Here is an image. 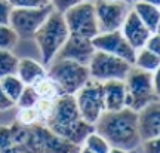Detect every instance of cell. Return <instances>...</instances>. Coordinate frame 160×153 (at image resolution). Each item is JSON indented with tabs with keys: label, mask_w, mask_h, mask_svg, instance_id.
<instances>
[{
	"label": "cell",
	"mask_w": 160,
	"mask_h": 153,
	"mask_svg": "<svg viewBox=\"0 0 160 153\" xmlns=\"http://www.w3.org/2000/svg\"><path fill=\"white\" fill-rule=\"evenodd\" d=\"M15 152L19 153H79L80 146L57 135L45 124L25 126L17 120L11 125Z\"/></svg>",
	"instance_id": "obj_1"
},
{
	"label": "cell",
	"mask_w": 160,
	"mask_h": 153,
	"mask_svg": "<svg viewBox=\"0 0 160 153\" xmlns=\"http://www.w3.org/2000/svg\"><path fill=\"white\" fill-rule=\"evenodd\" d=\"M95 129L107 138L111 147L137 150L142 143L138 128V112L129 107L117 112H104L95 124Z\"/></svg>",
	"instance_id": "obj_2"
},
{
	"label": "cell",
	"mask_w": 160,
	"mask_h": 153,
	"mask_svg": "<svg viewBox=\"0 0 160 153\" xmlns=\"http://www.w3.org/2000/svg\"><path fill=\"white\" fill-rule=\"evenodd\" d=\"M45 125L57 135L62 137L80 147L86 137L92 131H95V125L82 119L74 95L67 94L59 97L55 101V112Z\"/></svg>",
	"instance_id": "obj_3"
},
{
	"label": "cell",
	"mask_w": 160,
	"mask_h": 153,
	"mask_svg": "<svg viewBox=\"0 0 160 153\" xmlns=\"http://www.w3.org/2000/svg\"><path fill=\"white\" fill-rule=\"evenodd\" d=\"M70 37L68 27L65 24L64 15L61 12L52 11L46 21L42 24V27L37 30L34 34V42L39 48L40 57H42V64L49 66L62 45Z\"/></svg>",
	"instance_id": "obj_4"
},
{
	"label": "cell",
	"mask_w": 160,
	"mask_h": 153,
	"mask_svg": "<svg viewBox=\"0 0 160 153\" xmlns=\"http://www.w3.org/2000/svg\"><path fill=\"white\" fill-rule=\"evenodd\" d=\"M48 76L55 80L67 95H74L91 79L88 66L64 58H55L49 64Z\"/></svg>",
	"instance_id": "obj_5"
},
{
	"label": "cell",
	"mask_w": 160,
	"mask_h": 153,
	"mask_svg": "<svg viewBox=\"0 0 160 153\" xmlns=\"http://www.w3.org/2000/svg\"><path fill=\"white\" fill-rule=\"evenodd\" d=\"M125 82L126 89H128L126 107L132 108L135 112H139L144 107H147L148 104L160 100V97L156 94L154 88H153L151 73H148V71L132 67Z\"/></svg>",
	"instance_id": "obj_6"
},
{
	"label": "cell",
	"mask_w": 160,
	"mask_h": 153,
	"mask_svg": "<svg viewBox=\"0 0 160 153\" xmlns=\"http://www.w3.org/2000/svg\"><path fill=\"white\" fill-rule=\"evenodd\" d=\"M88 67L91 79L107 82V80H125L133 64L107 52L95 51Z\"/></svg>",
	"instance_id": "obj_7"
},
{
	"label": "cell",
	"mask_w": 160,
	"mask_h": 153,
	"mask_svg": "<svg viewBox=\"0 0 160 153\" xmlns=\"http://www.w3.org/2000/svg\"><path fill=\"white\" fill-rule=\"evenodd\" d=\"M70 34L82 37H95L99 33L93 0H82L62 13Z\"/></svg>",
	"instance_id": "obj_8"
},
{
	"label": "cell",
	"mask_w": 160,
	"mask_h": 153,
	"mask_svg": "<svg viewBox=\"0 0 160 153\" xmlns=\"http://www.w3.org/2000/svg\"><path fill=\"white\" fill-rule=\"evenodd\" d=\"M74 98L82 119H85L89 124L95 125L105 112L102 82H99V80L89 79L74 94Z\"/></svg>",
	"instance_id": "obj_9"
},
{
	"label": "cell",
	"mask_w": 160,
	"mask_h": 153,
	"mask_svg": "<svg viewBox=\"0 0 160 153\" xmlns=\"http://www.w3.org/2000/svg\"><path fill=\"white\" fill-rule=\"evenodd\" d=\"M52 11L51 5L45 8H12L9 25L19 39H33Z\"/></svg>",
	"instance_id": "obj_10"
},
{
	"label": "cell",
	"mask_w": 160,
	"mask_h": 153,
	"mask_svg": "<svg viewBox=\"0 0 160 153\" xmlns=\"http://www.w3.org/2000/svg\"><path fill=\"white\" fill-rule=\"evenodd\" d=\"M99 33L120 30L132 5L122 0H93Z\"/></svg>",
	"instance_id": "obj_11"
},
{
	"label": "cell",
	"mask_w": 160,
	"mask_h": 153,
	"mask_svg": "<svg viewBox=\"0 0 160 153\" xmlns=\"http://www.w3.org/2000/svg\"><path fill=\"white\" fill-rule=\"evenodd\" d=\"M92 43L97 51H102L116 57H120L133 64L137 49L126 40L120 30L116 31H107V33H98L95 37H92Z\"/></svg>",
	"instance_id": "obj_12"
},
{
	"label": "cell",
	"mask_w": 160,
	"mask_h": 153,
	"mask_svg": "<svg viewBox=\"0 0 160 153\" xmlns=\"http://www.w3.org/2000/svg\"><path fill=\"white\" fill-rule=\"evenodd\" d=\"M95 46L92 43V39L89 37H82L70 34L67 42L62 45L55 58H64V60H71V61L80 62L88 66L91 61L92 55L95 54Z\"/></svg>",
	"instance_id": "obj_13"
},
{
	"label": "cell",
	"mask_w": 160,
	"mask_h": 153,
	"mask_svg": "<svg viewBox=\"0 0 160 153\" xmlns=\"http://www.w3.org/2000/svg\"><path fill=\"white\" fill-rule=\"evenodd\" d=\"M138 128L142 141L160 137V100L138 112Z\"/></svg>",
	"instance_id": "obj_14"
},
{
	"label": "cell",
	"mask_w": 160,
	"mask_h": 153,
	"mask_svg": "<svg viewBox=\"0 0 160 153\" xmlns=\"http://www.w3.org/2000/svg\"><path fill=\"white\" fill-rule=\"evenodd\" d=\"M120 31L135 49L144 48L145 42L148 40L150 34H151L148 27L139 19V17L135 13L133 9H131L129 13L126 15L125 21H123L122 27H120Z\"/></svg>",
	"instance_id": "obj_15"
},
{
	"label": "cell",
	"mask_w": 160,
	"mask_h": 153,
	"mask_svg": "<svg viewBox=\"0 0 160 153\" xmlns=\"http://www.w3.org/2000/svg\"><path fill=\"white\" fill-rule=\"evenodd\" d=\"M104 106L105 112H117L126 107V82L125 80H107L102 82Z\"/></svg>",
	"instance_id": "obj_16"
},
{
	"label": "cell",
	"mask_w": 160,
	"mask_h": 153,
	"mask_svg": "<svg viewBox=\"0 0 160 153\" xmlns=\"http://www.w3.org/2000/svg\"><path fill=\"white\" fill-rule=\"evenodd\" d=\"M17 76L22 80L24 85H36L40 79L48 76V68L45 64L36 61L33 58H21L18 60Z\"/></svg>",
	"instance_id": "obj_17"
},
{
	"label": "cell",
	"mask_w": 160,
	"mask_h": 153,
	"mask_svg": "<svg viewBox=\"0 0 160 153\" xmlns=\"http://www.w3.org/2000/svg\"><path fill=\"white\" fill-rule=\"evenodd\" d=\"M132 9L135 11L139 19L142 21L148 30L151 33H154L156 29H157V25L160 23V8L159 6H154L148 3V2H145V0H138L135 2L133 5H132Z\"/></svg>",
	"instance_id": "obj_18"
},
{
	"label": "cell",
	"mask_w": 160,
	"mask_h": 153,
	"mask_svg": "<svg viewBox=\"0 0 160 153\" xmlns=\"http://www.w3.org/2000/svg\"><path fill=\"white\" fill-rule=\"evenodd\" d=\"M33 86H34L39 98H42V100H58L59 97L65 95L61 89V86L49 76H45L43 79H40Z\"/></svg>",
	"instance_id": "obj_19"
},
{
	"label": "cell",
	"mask_w": 160,
	"mask_h": 153,
	"mask_svg": "<svg viewBox=\"0 0 160 153\" xmlns=\"http://www.w3.org/2000/svg\"><path fill=\"white\" fill-rule=\"evenodd\" d=\"M160 66V57L148 51L147 48H139L137 49V55H135V61H133V67L141 68L144 71L153 73L156 68Z\"/></svg>",
	"instance_id": "obj_20"
},
{
	"label": "cell",
	"mask_w": 160,
	"mask_h": 153,
	"mask_svg": "<svg viewBox=\"0 0 160 153\" xmlns=\"http://www.w3.org/2000/svg\"><path fill=\"white\" fill-rule=\"evenodd\" d=\"M82 147L88 149V150H91V152H93V153H108L111 146H110V143L107 141V138H104V137L95 129L85 138Z\"/></svg>",
	"instance_id": "obj_21"
},
{
	"label": "cell",
	"mask_w": 160,
	"mask_h": 153,
	"mask_svg": "<svg viewBox=\"0 0 160 153\" xmlns=\"http://www.w3.org/2000/svg\"><path fill=\"white\" fill-rule=\"evenodd\" d=\"M0 85H2V88L5 89V92L8 94V97L11 98L12 101H17L19 94L22 92L24 86H25L22 83V80L19 79L17 74H8L5 77H2L0 79Z\"/></svg>",
	"instance_id": "obj_22"
},
{
	"label": "cell",
	"mask_w": 160,
	"mask_h": 153,
	"mask_svg": "<svg viewBox=\"0 0 160 153\" xmlns=\"http://www.w3.org/2000/svg\"><path fill=\"white\" fill-rule=\"evenodd\" d=\"M18 60L19 58H17V55H13L12 51L0 49V79L8 74H17Z\"/></svg>",
	"instance_id": "obj_23"
},
{
	"label": "cell",
	"mask_w": 160,
	"mask_h": 153,
	"mask_svg": "<svg viewBox=\"0 0 160 153\" xmlns=\"http://www.w3.org/2000/svg\"><path fill=\"white\" fill-rule=\"evenodd\" d=\"M18 40V34L9 24H0V49L12 51L17 46Z\"/></svg>",
	"instance_id": "obj_24"
},
{
	"label": "cell",
	"mask_w": 160,
	"mask_h": 153,
	"mask_svg": "<svg viewBox=\"0 0 160 153\" xmlns=\"http://www.w3.org/2000/svg\"><path fill=\"white\" fill-rule=\"evenodd\" d=\"M37 101H39V95H37V92H36L34 86L25 85L22 92L18 97V100L15 101V106H18V108L34 107Z\"/></svg>",
	"instance_id": "obj_25"
},
{
	"label": "cell",
	"mask_w": 160,
	"mask_h": 153,
	"mask_svg": "<svg viewBox=\"0 0 160 153\" xmlns=\"http://www.w3.org/2000/svg\"><path fill=\"white\" fill-rule=\"evenodd\" d=\"M55 101L57 100H42V98H39V101L36 103L34 108L39 114L40 124H46L52 118V114L55 112Z\"/></svg>",
	"instance_id": "obj_26"
},
{
	"label": "cell",
	"mask_w": 160,
	"mask_h": 153,
	"mask_svg": "<svg viewBox=\"0 0 160 153\" xmlns=\"http://www.w3.org/2000/svg\"><path fill=\"white\" fill-rule=\"evenodd\" d=\"M15 120H17L18 124L25 125V126H30V125H34V124H40L39 114H37V112H36L34 107L18 108L17 119Z\"/></svg>",
	"instance_id": "obj_27"
},
{
	"label": "cell",
	"mask_w": 160,
	"mask_h": 153,
	"mask_svg": "<svg viewBox=\"0 0 160 153\" xmlns=\"http://www.w3.org/2000/svg\"><path fill=\"white\" fill-rule=\"evenodd\" d=\"M15 152L11 126H0V153Z\"/></svg>",
	"instance_id": "obj_28"
},
{
	"label": "cell",
	"mask_w": 160,
	"mask_h": 153,
	"mask_svg": "<svg viewBox=\"0 0 160 153\" xmlns=\"http://www.w3.org/2000/svg\"><path fill=\"white\" fill-rule=\"evenodd\" d=\"M12 8H45L51 5L49 0H8Z\"/></svg>",
	"instance_id": "obj_29"
},
{
	"label": "cell",
	"mask_w": 160,
	"mask_h": 153,
	"mask_svg": "<svg viewBox=\"0 0 160 153\" xmlns=\"http://www.w3.org/2000/svg\"><path fill=\"white\" fill-rule=\"evenodd\" d=\"M82 0H49L51 6L53 8V11L57 12H61L64 13L65 11H68L71 6H74L76 3H79Z\"/></svg>",
	"instance_id": "obj_30"
},
{
	"label": "cell",
	"mask_w": 160,
	"mask_h": 153,
	"mask_svg": "<svg viewBox=\"0 0 160 153\" xmlns=\"http://www.w3.org/2000/svg\"><path fill=\"white\" fill-rule=\"evenodd\" d=\"M144 48H147L148 51H151L153 54H156V55L160 57V34L156 33V31L150 34V37H148V40L145 42Z\"/></svg>",
	"instance_id": "obj_31"
},
{
	"label": "cell",
	"mask_w": 160,
	"mask_h": 153,
	"mask_svg": "<svg viewBox=\"0 0 160 153\" xmlns=\"http://www.w3.org/2000/svg\"><path fill=\"white\" fill-rule=\"evenodd\" d=\"M141 144H142L144 153H160V137L145 140Z\"/></svg>",
	"instance_id": "obj_32"
},
{
	"label": "cell",
	"mask_w": 160,
	"mask_h": 153,
	"mask_svg": "<svg viewBox=\"0 0 160 153\" xmlns=\"http://www.w3.org/2000/svg\"><path fill=\"white\" fill-rule=\"evenodd\" d=\"M12 6L8 0H0V24H9Z\"/></svg>",
	"instance_id": "obj_33"
},
{
	"label": "cell",
	"mask_w": 160,
	"mask_h": 153,
	"mask_svg": "<svg viewBox=\"0 0 160 153\" xmlns=\"http://www.w3.org/2000/svg\"><path fill=\"white\" fill-rule=\"evenodd\" d=\"M12 107H15V101H12L0 85V112H8Z\"/></svg>",
	"instance_id": "obj_34"
},
{
	"label": "cell",
	"mask_w": 160,
	"mask_h": 153,
	"mask_svg": "<svg viewBox=\"0 0 160 153\" xmlns=\"http://www.w3.org/2000/svg\"><path fill=\"white\" fill-rule=\"evenodd\" d=\"M151 79H153V88H154L156 94L160 97V66L151 73Z\"/></svg>",
	"instance_id": "obj_35"
},
{
	"label": "cell",
	"mask_w": 160,
	"mask_h": 153,
	"mask_svg": "<svg viewBox=\"0 0 160 153\" xmlns=\"http://www.w3.org/2000/svg\"><path fill=\"white\" fill-rule=\"evenodd\" d=\"M108 153H137V152L135 150H123V149H119V147H111Z\"/></svg>",
	"instance_id": "obj_36"
},
{
	"label": "cell",
	"mask_w": 160,
	"mask_h": 153,
	"mask_svg": "<svg viewBox=\"0 0 160 153\" xmlns=\"http://www.w3.org/2000/svg\"><path fill=\"white\" fill-rule=\"evenodd\" d=\"M145 2H148V3H151V5L159 6V8H160V0H145Z\"/></svg>",
	"instance_id": "obj_37"
},
{
	"label": "cell",
	"mask_w": 160,
	"mask_h": 153,
	"mask_svg": "<svg viewBox=\"0 0 160 153\" xmlns=\"http://www.w3.org/2000/svg\"><path fill=\"white\" fill-rule=\"evenodd\" d=\"M79 153H93V152H91V150H88V149H85V147H80Z\"/></svg>",
	"instance_id": "obj_38"
},
{
	"label": "cell",
	"mask_w": 160,
	"mask_h": 153,
	"mask_svg": "<svg viewBox=\"0 0 160 153\" xmlns=\"http://www.w3.org/2000/svg\"><path fill=\"white\" fill-rule=\"evenodd\" d=\"M122 2H126V3H129V5H133V3L138 2V0H122Z\"/></svg>",
	"instance_id": "obj_39"
},
{
	"label": "cell",
	"mask_w": 160,
	"mask_h": 153,
	"mask_svg": "<svg viewBox=\"0 0 160 153\" xmlns=\"http://www.w3.org/2000/svg\"><path fill=\"white\" fill-rule=\"evenodd\" d=\"M156 33L160 34V23H159V25H157V29H156Z\"/></svg>",
	"instance_id": "obj_40"
},
{
	"label": "cell",
	"mask_w": 160,
	"mask_h": 153,
	"mask_svg": "<svg viewBox=\"0 0 160 153\" xmlns=\"http://www.w3.org/2000/svg\"><path fill=\"white\" fill-rule=\"evenodd\" d=\"M12 153H19V152H12Z\"/></svg>",
	"instance_id": "obj_41"
}]
</instances>
